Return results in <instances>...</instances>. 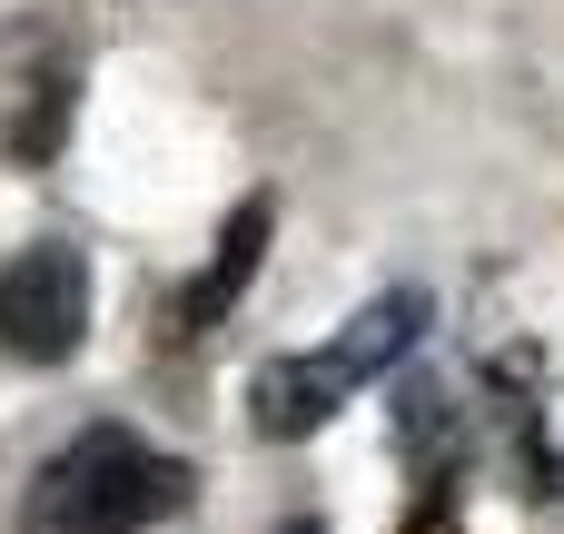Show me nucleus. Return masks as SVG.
<instances>
[{"mask_svg": "<svg viewBox=\"0 0 564 534\" xmlns=\"http://www.w3.org/2000/svg\"><path fill=\"white\" fill-rule=\"evenodd\" d=\"M278 534H317V525H278Z\"/></svg>", "mask_w": 564, "mask_h": 534, "instance_id": "obj_6", "label": "nucleus"}, {"mask_svg": "<svg viewBox=\"0 0 564 534\" xmlns=\"http://www.w3.org/2000/svg\"><path fill=\"white\" fill-rule=\"evenodd\" d=\"M89 337V258L69 238H40L0 268V347L20 367H69Z\"/></svg>", "mask_w": 564, "mask_h": 534, "instance_id": "obj_3", "label": "nucleus"}, {"mask_svg": "<svg viewBox=\"0 0 564 534\" xmlns=\"http://www.w3.org/2000/svg\"><path fill=\"white\" fill-rule=\"evenodd\" d=\"M268 238H278V198L258 188V198H238V218L218 228V258L198 268V287L178 297V337H198V327H218L238 297H248V277H258V258H268Z\"/></svg>", "mask_w": 564, "mask_h": 534, "instance_id": "obj_4", "label": "nucleus"}, {"mask_svg": "<svg viewBox=\"0 0 564 534\" xmlns=\"http://www.w3.org/2000/svg\"><path fill=\"white\" fill-rule=\"evenodd\" d=\"M188 466L178 456H159V446H139L129 426H79L40 476H30V495H20V525L30 534H149L169 525L178 505H188Z\"/></svg>", "mask_w": 564, "mask_h": 534, "instance_id": "obj_1", "label": "nucleus"}, {"mask_svg": "<svg viewBox=\"0 0 564 534\" xmlns=\"http://www.w3.org/2000/svg\"><path fill=\"white\" fill-rule=\"evenodd\" d=\"M406 534H466V525H456V505H446V486H426V505L406 515Z\"/></svg>", "mask_w": 564, "mask_h": 534, "instance_id": "obj_5", "label": "nucleus"}, {"mask_svg": "<svg viewBox=\"0 0 564 534\" xmlns=\"http://www.w3.org/2000/svg\"><path fill=\"white\" fill-rule=\"evenodd\" d=\"M426 287H387V297H367L317 357H268L258 377H248V426L268 436V446H297V436H317L357 386H377L416 337H426Z\"/></svg>", "mask_w": 564, "mask_h": 534, "instance_id": "obj_2", "label": "nucleus"}]
</instances>
